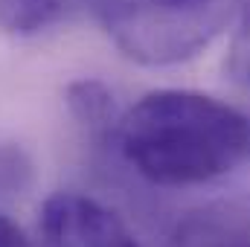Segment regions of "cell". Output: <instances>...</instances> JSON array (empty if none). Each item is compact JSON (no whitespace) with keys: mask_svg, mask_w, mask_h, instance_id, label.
Returning <instances> with one entry per match:
<instances>
[{"mask_svg":"<svg viewBox=\"0 0 250 247\" xmlns=\"http://www.w3.org/2000/svg\"><path fill=\"white\" fill-rule=\"evenodd\" d=\"M111 143L146 184L192 189L224 181L250 160V117L201 90L160 87L120 114Z\"/></svg>","mask_w":250,"mask_h":247,"instance_id":"obj_1","label":"cell"},{"mask_svg":"<svg viewBox=\"0 0 250 247\" xmlns=\"http://www.w3.org/2000/svg\"><path fill=\"white\" fill-rule=\"evenodd\" d=\"M239 0H93L105 35L143 67L198 59L233 23Z\"/></svg>","mask_w":250,"mask_h":247,"instance_id":"obj_2","label":"cell"},{"mask_svg":"<svg viewBox=\"0 0 250 247\" xmlns=\"http://www.w3.org/2000/svg\"><path fill=\"white\" fill-rule=\"evenodd\" d=\"M38 247H143L134 230L93 195L64 189L44 201Z\"/></svg>","mask_w":250,"mask_h":247,"instance_id":"obj_3","label":"cell"},{"mask_svg":"<svg viewBox=\"0 0 250 247\" xmlns=\"http://www.w3.org/2000/svg\"><path fill=\"white\" fill-rule=\"evenodd\" d=\"M172 247H250V212L233 206H207L187 215Z\"/></svg>","mask_w":250,"mask_h":247,"instance_id":"obj_4","label":"cell"},{"mask_svg":"<svg viewBox=\"0 0 250 247\" xmlns=\"http://www.w3.org/2000/svg\"><path fill=\"white\" fill-rule=\"evenodd\" d=\"M67 108L73 120L99 140H114V128L123 111H117L114 93L99 79H79L67 87Z\"/></svg>","mask_w":250,"mask_h":247,"instance_id":"obj_5","label":"cell"},{"mask_svg":"<svg viewBox=\"0 0 250 247\" xmlns=\"http://www.w3.org/2000/svg\"><path fill=\"white\" fill-rule=\"evenodd\" d=\"M82 0H0V29L12 38H35L79 6Z\"/></svg>","mask_w":250,"mask_h":247,"instance_id":"obj_6","label":"cell"},{"mask_svg":"<svg viewBox=\"0 0 250 247\" xmlns=\"http://www.w3.org/2000/svg\"><path fill=\"white\" fill-rule=\"evenodd\" d=\"M230 29L233 32L227 44V73L236 84L250 87V0H239Z\"/></svg>","mask_w":250,"mask_h":247,"instance_id":"obj_7","label":"cell"},{"mask_svg":"<svg viewBox=\"0 0 250 247\" xmlns=\"http://www.w3.org/2000/svg\"><path fill=\"white\" fill-rule=\"evenodd\" d=\"M0 247H38V245L23 233V227H18L9 215L0 212Z\"/></svg>","mask_w":250,"mask_h":247,"instance_id":"obj_8","label":"cell"}]
</instances>
